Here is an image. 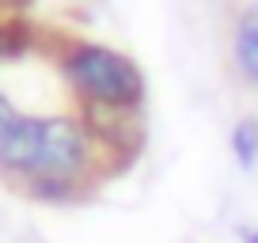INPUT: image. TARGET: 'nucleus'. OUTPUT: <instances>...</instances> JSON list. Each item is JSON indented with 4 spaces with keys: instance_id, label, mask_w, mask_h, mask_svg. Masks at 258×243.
Instances as JSON below:
<instances>
[{
    "instance_id": "nucleus-1",
    "label": "nucleus",
    "mask_w": 258,
    "mask_h": 243,
    "mask_svg": "<svg viewBox=\"0 0 258 243\" xmlns=\"http://www.w3.org/2000/svg\"><path fill=\"white\" fill-rule=\"evenodd\" d=\"M0 163L46 183L69 178L84 163V133L69 118H27L0 95Z\"/></svg>"
},
{
    "instance_id": "nucleus-2",
    "label": "nucleus",
    "mask_w": 258,
    "mask_h": 243,
    "mask_svg": "<svg viewBox=\"0 0 258 243\" xmlns=\"http://www.w3.org/2000/svg\"><path fill=\"white\" fill-rule=\"evenodd\" d=\"M69 76H73V84L84 95L99 99V103H110V106L137 103L141 91H145V80H141L137 65L129 57L114 53V49H103V46L76 49L69 57Z\"/></svg>"
},
{
    "instance_id": "nucleus-3",
    "label": "nucleus",
    "mask_w": 258,
    "mask_h": 243,
    "mask_svg": "<svg viewBox=\"0 0 258 243\" xmlns=\"http://www.w3.org/2000/svg\"><path fill=\"white\" fill-rule=\"evenodd\" d=\"M232 65L250 88H258V0L239 12L232 27Z\"/></svg>"
},
{
    "instance_id": "nucleus-4",
    "label": "nucleus",
    "mask_w": 258,
    "mask_h": 243,
    "mask_svg": "<svg viewBox=\"0 0 258 243\" xmlns=\"http://www.w3.org/2000/svg\"><path fill=\"white\" fill-rule=\"evenodd\" d=\"M232 152L239 160V167H247V171L254 167V160H258V122L254 118H243L232 130Z\"/></svg>"
},
{
    "instance_id": "nucleus-5",
    "label": "nucleus",
    "mask_w": 258,
    "mask_h": 243,
    "mask_svg": "<svg viewBox=\"0 0 258 243\" xmlns=\"http://www.w3.org/2000/svg\"><path fill=\"white\" fill-rule=\"evenodd\" d=\"M12 49H16V38H12L8 31H0V57H4V53H12Z\"/></svg>"
},
{
    "instance_id": "nucleus-6",
    "label": "nucleus",
    "mask_w": 258,
    "mask_h": 243,
    "mask_svg": "<svg viewBox=\"0 0 258 243\" xmlns=\"http://www.w3.org/2000/svg\"><path fill=\"white\" fill-rule=\"evenodd\" d=\"M239 235H243V243H258V228H239Z\"/></svg>"
}]
</instances>
